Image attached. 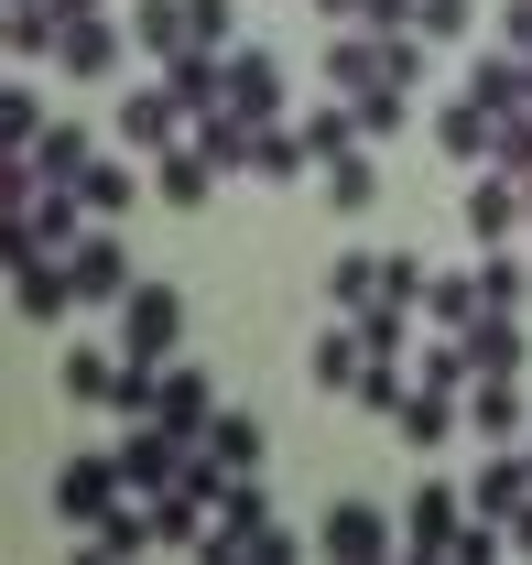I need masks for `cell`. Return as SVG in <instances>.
Wrapping results in <instances>:
<instances>
[{
	"mask_svg": "<svg viewBox=\"0 0 532 565\" xmlns=\"http://www.w3.org/2000/svg\"><path fill=\"white\" fill-rule=\"evenodd\" d=\"M457 522H467V500L446 490V479H424V490L402 500V555H435V565H446V544H457Z\"/></svg>",
	"mask_w": 532,
	"mask_h": 565,
	"instance_id": "cell-9",
	"label": "cell"
},
{
	"mask_svg": "<svg viewBox=\"0 0 532 565\" xmlns=\"http://www.w3.org/2000/svg\"><path fill=\"white\" fill-rule=\"evenodd\" d=\"M33 131H44V98H33V87H0V141L33 152Z\"/></svg>",
	"mask_w": 532,
	"mask_h": 565,
	"instance_id": "cell-38",
	"label": "cell"
},
{
	"mask_svg": "<svg viewBox=\"0 0 532 565\" xmlns=\"http://www.w3.org/2000/svg\"><path fill=\"white\" fill-rule=\"evenodd\" d=\"M327 305H337V316H370V305H381V262H370V250H348V262L327 273Z\"/></svg>",
	"mask_w": 532,
	"mask_h": 565,
	"instance_id": "cell-31",
	"label": "cell"
},
{
	"mask_svg": "<svg viewBox=\"0 0 532 565\" xmlns=\"http://www.w3.org/2000/svg\"><path fill=\"white\" fill-rule=\"evenodd\" d=\"M381 305H424V262L413 250H381Z\"/></svg>",
	"mask_w": 532,
	"mask_h": 565,
	"instance_id": "cell-42",
	"label": "cell"
},
{
	"mask_svg": "<svg viewBox=\"0 0 532 565\" xmlns=\"http://www.w3.org/2000/svg\"><path fill=\"white\" fill-rule=\"evenodd\" d=\"M66 273H76V305H120V294H131V250H120V228H109V217H98V228H87V239H76L66 250Z\"/></svg>",
	"mask_w": 532,
	"mask_h": 565,
	"instance_id": "cell-4",
	"label": "cell"
},
{
	"mask_svg": "<svg viewBox=\"0 0 532 565\" xmlns=\"http://www.w3.org/2000/svg\"><path fill=\"white\" fill-rule=\"evenodd\" d=\"M402 544V511H381V500H327V522H316V555L337 565H381Z\"/></svg>",
	"mask_w": 532,
	"mask_h": 565,
	"instance_id": "cell-2",
	"label": "cell"
},
{
	"mask_svg": "<svg viewBox=\"0 0 532 565\" xmlns=\"http://www.w3.org/2000/svg\"><path fill=\"white\" fill-rule=\"evenodd\" d=\"M0 55H11V0H0Z\"/></svg>",
	"mask_w": 532,
	"mask_h": 565,
	"instance_id": "cell-50",
	"label": "cell"
},
{
	"mask_svg": "<svg viewBox=\"0 0 532 565\" xmlns=\"http://www.w3.org/2000/svg\"><path fill=\"white\" fill-rule=\"evenodd\" d=\"M316 11H327V22H359V0H316Z\"/></svg>",
	"mask_w": 532,
	"mask_h": 565,
	"instance_id": "cell-48",
	"label": "cell"
},
{
	"mask_svg": "<svg viewBox=\"0 0 532 565\" xmlns=\"http://www.w3.org/2000/svg\"><path fill=\"white\" fill-rule=\"evenodd\" d=\"M251 174H262V185H294V174H316L305 131H294V120H262V141H251Z\"/></svg>",
	"mask_w": 532,
	"mask_h": 565,
	"instance_id": "cell-27",
	"label": "cell"
},
{
	"mask_svg": "<svg viewBox=\"0 0 532 565\" xmlns=\"http://www.w3.org/2000/svg\"><path fill=\"white\" fill-rule=\"evenodd\" d=\"M413 11H424V0H359V22H370V33H413Z\"/></svg>",
	"mask_w": 532,
	"mask_h": 565,
	"instance_id": "cell-44",
	"label": "cell"
},
{
	"mask_svg": "<svg viewBox=\"0 0 532 565\" xmlns=\"http://www.w3.org/2000/svg\"><path fill=\"white\" fill-rule=\"evenodd\" d=\"M522 228H532V174H522Z\"/></svg>",
	"mask_w": 532,
	"mask_h": 565,
	"instance_id": "cell-51",
	"label": "cell"
},
{
	"mask_svg": "<svg viewBox=\"0 0 532 565\" xmlns=\"http://www.w3.org/2000/svg\"><path fill=\"white\" fill-rule=\"evenodd\" d=\"M522 479H532V446H522Z\"/></svg>",
	"mask_w": 532,
	"mask_h": 565,
	"instance_id": "cell-52",
	"label": "cell"
},
{
	"mask_svg": "<svg viewBox=\"0 0 532 565\" xmlns=\"http://www.w3.org/2000/svg\"><path fill=\"white\" fill-rule=\"evenodd\" d=\"M76 196H87V217H120V207H141V174L120 163V152H98V163L76 174Z\"/></svg>",
	"mask_w": 532,
	"mask_h": 565,
	"instance_id": "cell-28",
	"label": "cell"
},
{
	"mask_svg": "<svg viewBox=\"0 0 532 565\" xmlns=\"http://www.w3.org/2000/svg\"><path fill=\"white\" fill-rule=\"evenodd\" d=\"M348 109H359V141H392L402 120H413V87H392V76H381V87H359Z\"/></svg>",
	"mask_w": 532,
	"mask_h": 565,
	"instance_id": "cell-30",
	"label": "cell"
},
{
	"mask_svg": "<svg viewBox=\"0 0 532 565\" xmlns=\"http://www.w3.org/2000/svg\"><path fill=\"white\" fill-rule=\"evenodd\" d=\"M424 55H435L424 33H381V76H392V87H424Z\"/></svg>",
	"mask_w": 532,
	"mask_h": 565,
	"instance_id": "cell-41",
	"label": "cell"
},
{
	"mask_svg": "<svg viewBox=\"0 0 532 565\" xmlns=\"http://www.w3.org/2000/svg\"><path fill=\"white\" fill-rule=\"evenodd\" d=\"M120 490H131V479H120V457H66V468H55V511H66L76 533H87Z\"/></svg>",
	"mask_w": 532,
	"mask_h": 565,
	"instance_id": "cell-11",
	"label": "cell"
},
{
	"mask_svg": "<svg viewBox=\"0 0 532 565\" xmlns=\"http://www.w3.org/2000/svg\"><path fill=\"white\" fill-rule=\"evenodd\" d=\"M206 414H217V381H206V370H185V359H163V403H152V424H174V435L196 446Z\"/></svg>",
	"mask_w": 532,
	"mask_h": 565,
	"instance_id": "cell-16",
	"label": "cell"
},
{
	"mask_svg": "<svg viewBox=\"0 0 532 565\" xmlns=\"http://www.w3.org/2000/svg\"><path fill=\"white\" fill-rule=\"evenodd\" d=\"M11 316H22V327H66V316H76V273H66V250H33V262L11 273Z\"/></svg>",
	"mask_w": 532,
	"mask_h": 565,
	"instance_id": "cell-5",
	"label": "cell"
},
{
	"mask_svg": "<svg viewBox=\"0 0 532 565\" xmlns=\"http://www.w3.org/2000/svg\"><path fill=\"white\" fill-rule=\"evenodd\" d=\"M489 305H500V316H522V305H532V273L511 262V250H489V262H478V316H489Z\"/></svg>",
	"mask_w": 532,
	"mask_h": 565,
	"instance_id": "cell-32",
	"label": "cell"
},
{
	"mask_svg": "<svg viewBox=\"0 0 532 565\" xmlns=\"http://www.w3.org/2000/svg\"><path fill=\"white\" fill-rule=\"evenodd\" d=\"M532 500V479H522V446H489V468L467 479V511H489V522H511Z\"/></svg>",
	"mask_w": 532,
	"mask_h": 565,
	"instance_id": "cell-19",
	"label": "cell"
},
{
	"mask_svg": "<svg viewBox=\"0 0 532 565\" xmlns=\"http://www.w3.org/2000/svg\"><path fill=\"white\" fill-rule=\"evenodd\" d=\"M305 370H316V392H359V370H370V338H359V316H337L327 338H316V359H305Z\"/></svg>",
	"mask_w": 532,
	"mask_h": 565,
	"instance_id": "cell-23",
	"label": "cell"
},
{
	"mask_svg": "<svg viewBox=\"0 0 532 565\" xmlns=\"http://www.w3.org/2000/svg\"><path fill=\"white\" fill-rule=\"evenodd\" d=\"M511 228H522V174H511V163H478V185H467V239L500 250Z\"/></svg>",
	"mask_w": 532,
	"mask_h": 565,
	"instance_id": "cell-8",
	"label": "cell"
},
{
	"mask_svg": "<svg viewBox=\"0 0 532 565\" xmlns=\"http://www.w3.org/2000/svg\"><path fill=\"white\" fill-rule=\"evenodd\" d=\"M359 338H370V359H402V338H413V305H370V316H359Z\"/></svg>",
	"mask_w": 532,
	"mask_h": 565,
	"instance_id": "cell-40",
	"label": "cell"
},
{
	"mask_svg": "<svg viewBox=\"0 0 532 565\" xmlns=\"http://www.w3.org/2000/svg\"><path fill=\"white\" fill-rule=\"evenodd\" d=\"M55 11H66V22H76V11H109V0H55Z\"/></svg>",
	"mask_w": 532,
	"mask_h": 565,
	"instance_id": "cell-49",
	"label": "cell"
},
{
	"mask_svg": "<svg viewBox=\"0 0 532 565\" xmlns=\"http://www.w3.org/2000/svg\"><path fill=\"white\" fill-rule=\"evenodd\" d=\"M87 163H98V141H87V120H44V131H33V174H44V185H76Z\"/></svg>",
	"mask_w": 532,
	"mask_h": 565,
	"instance_id": "cell-22",
	"label": "cell"
},
{
	"mask_svg": "<svg viewBox=\"0 0 532 565\" xmlns=\"http://www.w3.org/2000/svg\"><path fill=\"white\" fill-rule=\"evenodd\" d=\"M11 11H22V0H11Z\"/></svg>",
	"mask_w": 532,
	"mask_h": 565,
	"instance_id": "cell-53",
	"label": "cell"
},
{
	"mask_svg": "<svg viewBox=\"0 0 532 565\" xmlns=\"http://www.w3.org/2000/svg\"><path fill=\"white\" fill-rule=\"evenodd\" d=\"M294 131H305V152H316V163H337V152H359V109H348V98H327V109H305Z\"/></svg>",
	"mask_w": 532,
	"mask_h": 565,
	"instance_id": "cell-29",
	"label": "cell"
},
{
	"mask_svg": "<svg viewBox=\"0 0 532 565\" xmlns=\"http://www.w3.org/2000/svg\"><path fill=\"white\" fill-rule=\"evenodd\" d=\"M152 196H163V207H206V196H217V163H206L196 131L174 141V152H152Z\"/></svg>",
	"mask_w": 532,
	"mask_h": 565,
	"instance_id": "cell-14",
	"label": "cell"
},
{
	"mask_svg": "<svg viewBox=\"0 0 532 565\" xmlns=\"http://www.w3.org/2000/svg\"><path fill=\"white\" fill-rule=\"evenodd\" d=\"M294 555H305V544H294L283 522H262V533H251V565H294Z\"/></svg>",
	"mask_w": 532,
	"mask_h": 565,
	"instance_id": "cell-45",
	"label": "cell"
},
{
	"mask_svg": "<svg viewBox=\"0 0 532 565\" xmlns=\"http://www.w3.org/2000/svg\"><path fill=\"white\" fill-rule=\"evenodd\" d=\"M489 163L532 174V98H511V109H500V141H489Z\"/></svg>",
	"mask_w": 532,
	"mask_h": 565,
	"instance_id": "cell-37",
	"label": "cell"
},
{
	"mask_svg": "<svg viewBox=\"0 0 532 565\" xmlns=\"http://www.w3.org/2000/svg\"><path fill=\"white\" fill-rule=\"evenodd\" d=\"M185 131H196V109H185V98H174L163 76L120 98V141H131V152H174V141H185Z\"/></svg>",
	"mask_w": 532,
	"mask_h": 565,
	"instance_id": "cell-6",
	"label": "cell"
},
{
	"mask_svg": "<svg viewBox=\"0 0 532 565\" xmlns=\"http://www.w3.org/2000/svg\"><path fill=\"white\" fill-rule=\"evenodd\" d=\"M413 33H424V44H467V33H478V0H424Z\"/></svg>",
	"mask_w": 532,
	"mask_h": 565,
	"instance_id": "cell-36",
	"label": "cell"
},
{
	"mask_svg": "<svg viewBox=\"0 0 532 565\" xmlns=\"http://www.w3.org/2000/svg\"><path fill=\"white\" fill-rule=\"evenodd\" d=\"M457 338H467V370H478V381H522V359H532L522 316H500V305H489V316H467Z\"/></svg>",
	"mask_w": 532,
	"mask_h": 565,
	"instance_id": "cell-10",
	"label": "cell"
},
{
	"mask_svg": "<svg viewBox=\"0 0 532 565\" xmlns=\"http://www.w3.org/2000/svg\"><path fill=\"white\" fill-rule=\"evenodd\" d=\"M152 544H163V533H152V500H141V490H120L98 522H87V555H109V565H120V555H152Z\"/></svg>",
	"mask_w": 532,
	"mask_h": 565,
	"instance_id": "cell-15",
	"label": "cell"
},
{
	"mask_svg": "<svg viewBox=\"0 0 532 565\" xmlns=\"http://www.w3.org/2000/svg\"><path fill=\"white\" fill-rule=\"evenodd\" d=\"M489 141H500V109H489V98H467V87H457V98L435 109V152L478 174V163H489Z\"/></svg>",
	"mask_w": 532,
	"mask_h": 565,
	"instance_id": "cell-13",
	"label": "cell"
},
{
	"mask_svg": "<svg viewBox=\"0 0 532 565\" xmlns=\"http://www.w3.org/2000/svg\"><path fill=\"white\" fill-rule=\"evenodd\" d=\"M467 424H478L489 446H522V424H532V392H522V381H467Z\"/></svg>",
	"mask_w": 532,
	"mask_h": 565,
	"instance_id": "cell-17",
	"label": "cell"
},
{
	"mask_svg": "<svg viewBox=\"0 0 532 565\" xmlns=\"http://www.w3.org/2000/svg\"><path fill=\"white\" fill-rule=\"evenodd\" d=\"M316 174H327V207H337V217L381 207V163H370V141H359V152H337V163H316Z\"/></svg>",
	"mask_w": 532,
	"mask_h": 565,
	"instance_id": "cell-26",
	"label": "cell"
},
{
	"mask_svg": "<svg viewBox=\"0 0 532 565\" xmlns=\"http://www.w3.org/2000/svg\"><path fill=\"white\" fill-rule=\"evenodd\" d=\"M206 457H217V468H262V414H240V403H217V414H206V435H196Z\"/></svg>",
	"mask_w": 532,
	"mask_h": 565,
	"instance_id": "cell-24",
	"label": "cell"
},
{
	"mask_svg": "<svg viewBox=\"0 0 532 565\" xmlns=\"http://www.w3.org/2000/svg\"><path fill=\"white\" fill-rule=\"evenodd\" d=\"M131 44L152 55V66H174L196 33H185V0H131Z\"/></svg>",
	"mask_w": 532,
	"mask_h": 565,
	"instance_id": "cell-25",
	"label": "cell"
},
{
	"mask_svg": "<svg viewBox=\"0 0 532 565\" xmlns=\"http://www.w3.org/2000/svg\"><path fill=\"white\" fill-rule=\"evenodd\" d=\"M228 109H251V120H283V66H272L262 44H228Z\"/></svg>",
	"mask_w": 532,
	"mask_h": 565,
	"instance_id": "cell-18",
	"label": "cell"
},
{
	"mask_svg": "<svg viewBox=\"0 0 532 565\" xmlns=\"http://www.w3.org/2000/svg\"><path fill=\"white\" fill-rule=\"evenodd\" d=\"M174 338H185V294L174 282H131L120 294V359H174Z\"/></svg>",
	"mask_w": 532,
	"mask_h": 565,
	"instance_id": "cell-3",
	"label": "cell"
},
{
	"mask_svg": "<svg viewBox=\"0 0 532 565\" xmlns=\"http://www.w3.org/2000/svg\"><path fill=\"white\" fill-rule=\"evenodd\" d=\"M185 33L228 55V44H240V0H185Z\"/></svg>",
	"mask_w": 532,
	"mask_h": 565,
	"instance_id": "cell-39",
	"label": "cell"
},
{
	"mask_svg": "<svg viewBox=\"0 0 532 565\" xmlns=\"http://www.w3.org/2000/svg\"><path fill=\"white\" fill-rule=\"evenodd\" d=\"M457 424H467V392H435V381H413V392L392 403V435H402V446H424V457H435Z\"/></svg>",
	"mask_w": 532,
	"mask_h": 565,
	"instance_id": "cell-12",
	"label": "cell"
},
{
	"mask_svg": "<svg viewBox=\"0 0 532 565\" xmlns=\"http://www.w3.org/2000/svg\"><path fill=\"white\" fill-rule=\"evenodd\" d=\"M500 533H511V555H532V500L511 511V522H500Z\"/></svg>",
	"mask_w": 532,
	"mask_h": 565,
	"instance_id": "cell-47",
	"label": "cell"
},
{
	"mask_svg": "<svg viewBox=\"0 0 532 565\" xmlns=\"http://www.w3.org/2000/svg\"><path fill=\"white\" fill-rule=\"evenodd\" d=\"M196 141H206V163H217V174H251V141H262V120L217 98V109H196Z\"/></svg>",
	"mask_w": 532,
	"mask_h": 565,
	"instance_id": "cell-20",
	"label": "cell"
},
{
	"mask_svg": "<svg viewBox=\"0 0 532 565\" xmlns=\"http://www.w3.org/2000/svg\"><path fill=\"white\" fill-rule=\"evenodd\" d=\"M55 381H66V403H109V392H120V359H109V349H76Z\"/></svg>",
	"mask_w": 532,
	"mask_h": 565,
	"instance_id": "cell-35",
	"label": "cell"
},
{
	"mask_svg": "<svg viewBox=\"0 0 532 565\" xmlns=\"http://www.w3.org/2000/svg\"><path fill=\"white\" fill-rule=\"evenodd\" d=\"M500 44H511V55H532V0H511V11H500Z\"/></svg>",
	"mask_w": 532,
	"mask_h": 565,
	"instance_id": "cell-46",
	"label": "cell"
},
{
	"mask_svg": "<svg viewBox=\"0 0 532 565\" xmlns=\"http://www.w3.org/2000/svg\"><path fill=\"white\" fill-rule=\"evenodd\" d=\"M359 87H381V33L359 22V33H327V98H359Z\"/></svg>",
	"mask_w": 532,
	"mask_h": 565,
	"instance_id": "cell-21",
	"label": "cell"
},
{
	"mask_svg": "<svg viewBox=\"0 0 532 565\" xmlns=\"http://www.w3.org/2000/svg\"><path fill=\"white\" fill-rule=\"evenodd\" d=\"M424 316H435V327L457 338L467 316H478V273H424Z\"/></svg>",
	"mask_w": 532,
	"mask_h": 565,
	"instance_id": "cell-33",
	"label": "cell"
},
{
	"mask_svg": "<svg viewBox=\"0 0 532 565\" xmlns=\"http://www.w3.org/2000/svg\"><path fill=\"white\" fill-rule=\"evenodd\" d=\"M22 262H33V217L0 207V273H22Z\"/></svg>",
	"mask_w": 532,
	"mask_h": 565,
	"instance_id": "cell-43",
	"label": "cell"
},
{
	"mask_svg": "<svg viewBox=\"0 0 532 565\" xmlns=\"http://www.w3.org/2000/svg\"><path fill=\"white\" fill-rule=\"evenodd\" d=\"M272 522V490H262V468H228L217 479V522H206V544L196 555H217V565H251V533Z\"/></svg>",
	"mask_w": 532,
	"mask_h": 565,
	"instance_id": "cell-1",
	"label": "cell"
},
{
	"mask_svg": "<svg viewBox=\"0 0 532 565\" xmlns=\"http://www.w3.org/2000/svg\"><path fill=\"white\" fill-rule=\"evenodd\" d=\"M467 98H489V109H511V98H522V55H511V44H489V55L467 66Z\"/></svg>",
	"mask_w": 532,
	"mask_h": 565,
	"instance_id": "cell-34",
	"label": "cell"
},
{
	"mask_svg": "<svg viewBox=\"0 0 532 565\" xmlns=\"http://www.w3.org/2000/svg\"><path fill=\"white\" fill-rule=\"evenodd\" d=\"M120 44H131V22H109V11H76L66 44H55V66H66L76 87H98V76H120Z\"/></svg>",
	"mask_w": 532,
	"mask_h": 565,
	"instance_id": "cell-7",
	"label": "cell"
}]
</instances>
